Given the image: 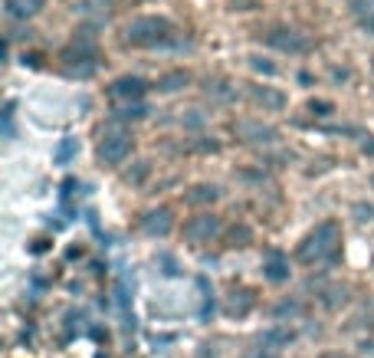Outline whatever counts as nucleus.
<instances>
[{
    "instance_id": "nucleus-14",
    "label": "nucleus",
    "mask_w": 374,
    "mask_h": 358,
    "mask_svg": "<svg viewBox=\"0 0 374 358\" xmlns=\"http://www.w3.org/2000/svg\"><path fill=\"white\" fill-rule=\"evenodd\" d=\"M250 309H253V293H250V289L233 293V299H230V306H226V313L230 315H246Z\"/></svg>"
},
{
    "instance_id": "nucleus-15",
    "label": "nucleus",
    "mask_w": 374,
    "mask_h": 358,
    "mask_svg": "<svg viewBox=\"0 0 374 358\" xmlns=\"http://www.w3.org/2000/svg\"><path fill=\"white\" fill-rule=\"evenodd\" d=\"M217 197H220L217 185H197V187H191L187 201H191V204H210V201H217Z\"/></svg>"
},
{
    "instance_id": "nucleus-3",
    "label": "nucleus",
    "mask_w": 374,
    "mask_h": 358,
    "mask_svg": "<svg viewBox=\"0 0 374 358\" xmlns=\"http://www.w3.org/2000/svg\"><path fill=\"white\" fill-rule=\"evenodd\" d=\"M129 155H131L129 131H108V135H102V141H99V162L102 164L115 168V164H122Z\"/></svg>"
},
{
    "instance_id": "nucleus-21",
    "label": "nucleus",
    "mask_w": 374,
    "mask_h": 358,
    "mask_svg": "<svg viewBox=\"0 0 374 358\" xmlns=\"http://www.w3.org/2000/svg\"><path fill=\"white\" fill-rule=\"evenodd\" d=\"M276 313H279V315H286V313H289V315H296V313H299V303H279V306H276Z\"/></svg>"
},
{
    "instance_id": "nucleus-27",
    "label": "nucleus",
    "mask_w": 374,
    "mask_h": 358,
    "mask_svg": "<svg viewBox=\"0 0 374 358\" xmlns=\"http://www.w3.org/2000/svg\"><path fill=\"white\" fill-rule=\"evenodd\" d=\"M371 187H374V174H371Z\"/></svg>"
},
{
    "instance_id": "nucleus-7",
    "label": "nucleus",
    "mask_w": 374,
    "mask_h": 358,
    "mask_svg": "<svg viewBox=\"0 0 374 358\" xmlns=\"http://www.w3.org/2000/svg\"><path fill=\"white\" fill-rule=\"evenodd\" d=\"M289 257L282 250H266V257H263V276L269 282H286L289 280Z\"/></svg>"
},
{
    "instance_id": "nucleus-23",
    "label": "nucleus",
    "mask_w": 374,
    "mask_h": 358,
    "mask_svg": "<svg viewBox=\"0 0 374 358\" xmlns=\"http://www.w3.org/2000/svg\"><path fill=\"white\" fill-rule=\"evenodd\" d=\"M246 358H276V352H266V348H253Z\"/></svg>"
},
{
    "instance_id": "nucleus-17",
    "label": "nucleus",
    "mask_w": 374,
    "mask_h": 358,
    "mask_svg": "<svg viewBox=\"0 0 374 358\" xmlns=\"http://www.w3.org/2000/svg\"><path fill=\"white\" fill-rule=\"evenodd\" d=\"M187 83H191V76H187V73L181 69V73H171V76H164V79H161L158 89H161V92H174V89L187 86Z\"/></svg>"
},
{
    "instance_id": "nucleus-20",
    "label": "nucleus",
    "mask_w": 374,
    "mask_h": 358,
    "mask_svg": "<svg viewBox=\"0 0 374 358\" xmlns=\"http://www.w3.org/2000/svg\"><path fill=\"white\" fill-rule=\"evenodd\" d=\"M331 109H335L331 102H312V106H309L312 115H331Z\"/></svg>"
},
{
    "instance_id": "nucleus-9",
    "label": "nucleus",
    "mask_w": 374,
    "mask_h": 358,
    "mask_svg": "<svg viewBox=\"0 0 374 358\" xmlns=\"http://www.w3.org/2000/svg\"><path fill=\"white\" fill-rule=\"evenodd\" d=\"M250 99L257 102V106H263L266 112H282L289 106V99L279 92V89H269V86H253L250 89Z\"/></svg>"
},
{
    "instance_id": "nucleus-25",
    "label": "nucleus",
    "mask_w": 374,
    "mask_h": 358,
    "mask_svg": "<svg viewBox=\"0 0 374 358\" xmlns=\"http://www.w3.org/2000/svg\"><path fill=\"white\" fill-rule=\"evenodd\" d=\"M322 358H348V355H342V352H329V355H322Z\"/></svg>"
},
{
    "instance_id": "nucleus-2",
    "label": "nucleus",
    "mask_w": 374,
    "mask_h": 358,
    "mask_svg": "<svg viewBox=\"0 0 374 358\" xmlns=\"http://www.w3.org/2000/svg\"><path fill=\"white\" fill-rule=\"evenodd\" d=\"M338 250H342V227L335 220H322L309 237L302 240L299 260L305 263H338Z\"/></svg>"
},
{
    "instance_id": "nucleus-10",
    "label": "nucleus",
    "mask_w": 374,
    "mask_h": 358,
    "mask_svg": "<svg viewBox=\"0 0 374 358\" xmlns=\"http://www.w3.org/2000/svg\"><path fill=\"white\" fill-rule=\"evenodd\" d=\"M141 230H145L148 237H164V234L171 230V210H168V207L148 210V214L141 217Z\"/></svg>"
},
{
    "instance_id": "nucleus-24",
    "label": "nucleus",
    "mask_w": 374,
    "mask_h": 358,
    "mask_svg": "<svg viewBox=\"0 0 374 358\" xmlns=\"http://www.w3.org/2000/svg\"><path fill=\"white\" fill-rule=\"evenodd\" d=\"M364 352H371V355H374V338H368V342H364Z\"/></svg>"
},
{
    "instance_id": "nucleus-22",
    "label": "nucleus",
    "mask_w": 374,
    "mask_h": 358,
    "mask_svg": "<svg viewBox=\"0 0 374 358\" xmlns=\"http://www.w3.org/2000/svg\"><path fill=\"white\" fill-rule=\"evenodd\" d=\"M73 152H75V145H73V141H63V145H59V162H66V158H69Z\"/></svg>"
},
{
    "instance_id": "nucleus-19",
    "label": "nucleus",
    "mask_w": 374,
    "mask_h": 358,
    "mask_svg": "<svg viewBox=\"0 0 374 358\" xmlns=\"http://www.w3.org/2000/svg\"><path fill=\"white\" fill-rule=\"evenodd\" d=\"M352 210H354V220H358V224H371V220H374V207L364 204V201H358Z\"/></svg>"
},
{
    "instance_id": "nucleus-18",
    "label": "nucleus",
    "mask_w": 374,
    "mask_h": 358,
    "mask_svg": "<svg viewBox=\"0 0 374 358\" xmlns=\"http://www.w3.org/2000/svg\"><path fill=\"white\" fill-rule=\"evenodd\" d=\"M250 66H253L257 73H263V76H276L279 73L276 63H269V59H263V56H250Z\"/></svg>"
},
{
    "instance_id": "nucleus-8",
    "label": "nucleus",
    "mask_w": 374,
    "mask_h": 358,
    "mask_svg": "<svg viewBox=\"0 0 374 358\" xmlns=\"http://www.w3.org/2000/svg\"><path fill=\"white\" fill-rule=\"evenodd\" d=\"M236 135L243 141H253V145H273L279 138V131L273 125H263V122H240Z\"/></svg>"
},
{
    "instance_id": "nucleus-26",
    "label": "nucleus",
    "mask_w": 374,
    "mask_h": 358,
    "mask_svg": "<svg viewBox=\"0 0 374 358\" xmlns=\"http://www.w3.org/2000/svg\"><path fill=\"white\" fill-rule=\"evenodd\" d=\"M364 152H371V155H374V141H368V145H364Z\"/></svg>"
},
{
    "instance_id": "nucleus-5",
    "label": "nucleus",
    "mask_w": 374,
    "mask_h": 358,
    "mask_svg": "<svg viewBox=\"0 0 374 358\" xmlns=\"http://www.w3.org/2000/svg\"><path fill=\"white\" fill-rule=\"evenodd\" d=\"M214 234H220V217L217 214H197V217H191L184 224V237L191 240V243H203Z\"/></svg>"
},
{
    "instance_id": "nucleus-1",
    "label": "nucleus",
    "mask_w": 374,
    "mask_h": 358,
    "mask_svg": "<svg viewBox=\"0 0 374 358\" xmlns=\"http://www.w3.org/2000/svg\"><path fill=\"white\" fill-rule=\"evenodd\" d=\"M174 36L178 30L168 17H135L125 27V43L135 50H164V46H174Z\"/></svg>"
},
{
    "instance_id": "nucleus-13",
    "label": "nucleus",
    "mask_w": 374,
    "mask_h": 358,
    "mask_svg": "<svg viewBox=\"0 0 374 358\" xmlns=\"http://www.w3.org/2000/svg\"><path fill=\"white\" fill-rule=\"evenodd\" d=\"M148 115V106L145 102H129V106H122V109H115V115L112 119L115 122H138Z\"/></svg>"
},
{
    "instance_id": "nucleus-12",
    "label": "nucleus",
    "mask_w": 374,
    "mask_h": 358,
    "mask_svg": "<svg viewBox=\"0 0 374 358\" xmlns=\"http://www.w3.org/2000/svg\"><path fill=\"white\" fill-rule=\"evenodd\" d=\"M292 329H282V326H276V329H266L263 336H259V345L266 348V352H279L282 345H289L292 342Z\"/></svg>"
},
{
    "instance_id": "nucleus-16",
    "label": "nucleus",
    "mask_w": 374,
    "mask_h": 358,
    "mask_svg": "<svg viewBox=\"0 0 374 358\" xmlns=\"http://www.w3.org/2000/svg\"><path fill=\"white\" fill-rule=\"evenodd\" d=\"M348 303V289L345 286H329L325 293H322V306L325 309H338V306Z\"/></svg>"
},
{
    "instance_id": "nucleus-11",
    "label": "nucleus",
    "mask_w": 374,
    "mask_h": 358,
    "mask_svg": "<svg viewBox=\"0 0 374 358\" xmlns=\"http://www.w3.org/2000/svg\"><path fill=\"white\" fill-rule=\"evenodd\" d=\"M3 7H7L10 20H27V17H36L43 10L46 0H3Z\"/></svg>"
},
{
    "instance_id": "nucleus-4",
    "label": "nucleus",
    "mask_w": 374,
    "mask_h": 358,
    "mask_svg": "<svg viewBox=\"0 0 374 358\" xmlns=\"http://www.w3.org/2000/svg\"><path fill=\"white\" fill-rule=\"evenodd\" d=\"M266 43L276 46V50H282V53H309L312 50V40L305 36V33L299 30H269L266 33Z\"/></svg>"
},
{
    "instance_id": "nucleus-6",
    "label": "nucleus",
    "mask_w": 374,
    "mask_h": 358,
    "mask_svg": "<svg viewBox=\"0 0 374 358\" xmlns=\"http://www.w3.org/2000/svg\"><path fill=\"white\" fill-rule=\"evenodd\" d=\"M148 92V83L141 76H122L108 86V96L112 99H125V102H138L141 96Z\"/></svg>"
}]
</instances>
